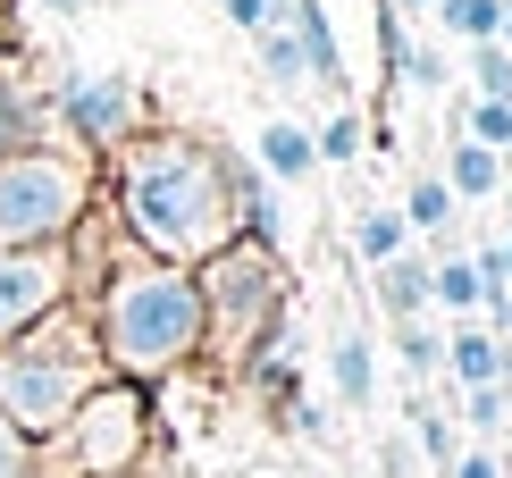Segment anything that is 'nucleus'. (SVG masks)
I'll use <instances>...</instances> for the list:
<instances>
[{"mask_svg": "<svg viewBox=\"0 0 512 478\" xmlns=\"http://www.w3.org/2000/svg\"><path fill=\"white\" fill-rule=\"evenodd\" d=\"M110 210L135 235V252L194 269L219 244H236V151L194 126H143L110 151Z\"/></svg>", "mask_w": 512, "mask_h": 478, "instance_id": "f257e3e1", "label": "nucleus"}, {"mask_svg": "<svg viewBox=\"0 0 512 478\" xmlns=\"http://www.w3.org/2000/svg\"><path fill=\"white\" fill-rule=\"evenodd\" d=\"M84 311H93L110 378L126 386H168L177 369L202 361V294H194V269H177V260L126 252Z\"/></svg>", "mask_w": 512, "mask_h": 478, "instance_id": "f03ea898", "label": "nucleus"}, {"mask_svg": "<svg viewBox=\"0 0 512 478\" xmlns=\"http://www.w3.org/2000/svg\"><path fill=\"white\" fill-rule=\"evenodd\" d=\"M194 294H202V361L219 386H244L252 361H269L294 328V269L269 244H219L210 260H194Z\"/></svg>", "mask_w": 512, "mask_h": 478, "instance_id": "7ed1b4c3", "label": "nucleus"}, {"mask_svg": "<svg viewBox=\"0 0 512 478\" xmlns=\"http://www.w3.org/2000/svg\"><path fill=\"white\" fill-rule=\"evenodd\" d=\"M101 378H110V361H101L93 311H84V302H59V311H42L26 336L0 344V420L26 428L42 445L51 428H68V411L93 395Z\"/></svg>", "mask_w": 512, "mask_h": 478, "instance_id": "20e7f679", "label": "nucleus"}, {"mask_svg": "<svg viewBox=\"0 0 512 478\" xmlns=\"http://www.w3.org/2000/svg\"><path fill=\"white\" fill-rule=\"evenodd\" d=\"M101 160L76 143H42L0 160V244H68V227L93 210Z\"/></svg>", "mask_w": 512, "mask_h": 478, "instance_id": "39448f33", "label": "nucleus"}, {"mask_svg": "<svg viewBox=\"0 0 512 478\" xmlns=\"http://www.w3.org/2000/svg\"><path fill=\"white\" fill-rule=\"evenodd\" d=\"M160 437V411H152V386H126V378H101L93 395L68 411V428L42 437V470L51 478H118L135 470Z\"/></svg>", "mask_w": 512, "mask_h": 478, "instance_id": "423d86ee", "label": "nucleus"}, {"mask_svg": "<svg viewBox=\"0 0 512 478\" xmlns=\"http://www.w3.org/2000/svg\"><path fill=\"white\" fill-rule=\"evenodd\" d=\"M51 110H59V135H68L76 151H93V160H110V151L126 143V135H143V84L135 76H93V68H68L51 84Z\"/></svg>", "mask_w": 512, "mask_h": 478, "instance_id": "0eeeda50", "label": "nucleus"}, {"mask_svg": "<svg viewBox=\"0 0 512 478\" xmlns=\"http://www.w3.org/2000/svg\"><path fill=\"white\" fill-rule=\"evenodd\" d=\"M68 302V244H0V344Z\"/></svg>", "mask_w": 512, "mask_h": 478, "instance_id": "6e6552de", "label": "nucleus"}, {"mask_svg": "<svg viewBox=\"0 0 512 478\" xmlns=\"http://www.w3.org/2000/svg\"><path fill=\"white\" fill-rule=\"evenodd\" d=\"M42 143H68L51 110V84L26 51H0V160L9 151H42Z\"/></svg>", "mask_w": 512, "mask_h": 478, "instance_id": "1a4fd4ad", "label": "nucleus"}, {"mask_svg": "<svg viewBox=\"0 0 512 478\" xmlns=\"http://www.w3.org/2000/svg\"><path fill=\"white\" fill-rule=\"evenodd\" d=\"M277 17H286V34L303 42V68H311V93L319 101H345V51H336V26L319 0H277Z\"/></svg>", "mask_w": 512, "mask_h": 478, "instance_id": "9d476101", "label": "nucleus"}, {"mask_svg": "<svg viewBox=\"0 0 512 478\" xmlns=\"http://www.w3.org/2000/svg\"><path fill=\"white\" fill-rule=\"evenodd\" d=\"M252 168H261L269 185H311L319 177V143L303 118H261V135H252Z\"/></svg>", "mask_w": 512, "mask_h": 478, "instance_id": "9b49d317", "label": "nucleus"}, {"mask_svg": "<svg viewBox=\"0 0 512 478\" xmlns=\"http://www.w3.org/2000/svg\"><path fill=\"white\" fill-rule=\"evenodd\" d=\"M328 386H336L345 411L378 403V353H370V328H361V319H345V328L328 336Z\"/></svg>", "mask_w": 512, "mask_h": 478, "instance_id": "f8f14e48", "label": "nucleus"}, {"mask_svg": "<svg viewBox=\"0 0 512 478\" xmlns=\"http://www.w3.org/2000/svg\"><path fill=\"white\" fill-rule=\"evenodd\" d=\"M370 286H378V319H429L437 302H429V252H395V260H378L370 269Z\"/></svg>", "mask_w": 512, "mask_h": 478, "instance_id": "ddd939ff", "label": "nucleus"}, {"mask_svg": "<svg viewBox=\"0 0 512 478\" xmlns=\"http://www.w3.org/2000/svg\"><path fill=\"white\" fill-rule=\"evenodd\" d=\"M504 177H512L504 151H487V143H471V135L445 143V193H454V202H487V193H504Z\"/></svg>", "mask_w": 512, "mask_h": 478, "instance_id": "4468645a", "label": "nucleus"}, {"mask_svg": "<svg viewBox=\"0 0 512 478\" xmlns=\"http://www.w3.org/2000/svg\"><path fill=\"white\" fill-rule=\"evenodd\" d=\"M236 235H244V244H269V252H286V219H277V185H269L252 160H236Z\"/></svg>", "mask_w": 512, "mask_h": 478, "instance_id": "2eb2a0df", "label": "nucleus"}, {"mask_svg": "<svg viewBox=\"0 0 512 478\" xmlns=\"http://www.w3.org/2000/svg\"><path fill=\"white\" fill-rule=\"evenodd\" d=\"M429 302L445 319H479V302H487V286H479V260L471 252H429Z\"/></svg>", "mask_w": 512, "mask_h": 478, "instance_id": "dca6fc26", "label": "nucleus"}, {"mask_svg": "<svg viewBox=\"0 0 512 478\" xmlns=\"http://www.w3.org/2000/svg\"><path fill=\"white\" fill-rule=\"evenodd\" d=\"M445 378H454V386H496L504 378L496 336H487L479 319H454V328H445Z\"/></svg>", "mask_w": 512, "mask_h": 478, "instance_id": "f3484780", "label": "nucleus"}, {"mask_svg": "<svg viewBox=\"0 0 512 478\" xmlns=\"http://www.w3.org/2000/svg\"><path fill=\"white\" fill-rule=\"evenodd\" d=\"M252 68H261V76L277 84V93H294V101L311 93V68H303V42L286 34V17H277V26H261V34H252Z\"/></svg>", "mask_w": 512, "mask_h": 478, "instance_id": "a211bd4d", "label": "nucleus"}, {"mask_svg": "<svg viewBox=\"0 0 512 478\" xmlns=\"http://www.w3.org/2000/svg\"><path fill=\"white\" fill-rule=\"evenodd\" d=\"M454 193H445V177H412V193H403V227L412 235H429V252L454 244Z\"/></svg>", "mask_w": 512, "mask_h": 478, "instance_id": "6ab92c4d", "label": "nucleus"}, {"mask_svg": "<svg viewBox=\"0 0 512 478\" xmlns=\"http://www.w3.org/2000/svg\"><path fill=\"white\" fill-rule=\"evenodd\" d=\"M395 361H403V378H412V386H429L437 378V369H445V328H437V311L429 319H395Z\"/></svg>", "mask_w": 512, "mask_h": 478, "instance_id": "aec40b11", "label": "nucleus"}, {"mask_svg": "<svg viewBox=\"0 0 512 478\" xmlns=\"http://www.w3.org/2000/svg\"><path fill=\"white\" fill-rule=\"evenodd\" d=\"M412 453H420V462H429L437 478L454 470V453H462V437H454V420H445V411L429 403V386H412Z\"/></svg>", "mask_w": 512, "mask_h": 478, "instance_id": "412c9836", "label": "nucleus"}, {"mask_svg": "<svg viewBox=\"0 0 512 478\" xmlns=\"http://www.w3.org/2000/svg\"><path fill=\"white\" fill-rule=\"evenodd\" d=\"M353 252H361V269H378V260L412 252V227H403V210L370 202V210H361V219H353Z\"/></svg>", "mask_w": 512, "mask_h": 478, "instance_id": "4be33fe9", "label": "nucleus"}, {"mask_svg": "<svg viewBox=\"0 0 512 478\" xmlns=\"http://www.w3.org/2000/svg\"><path fill=\"white\" fill-rule=\"evenodd\" d=\"M311 143H319V168H328V160L345 168V160H361V151H370V126H361V110H345V101H336L328 126H319Z\"/></svg>", "mask_w": 512, "mask_h": 478, "instance_id": "5701e85b", "label": "nucleus"}, {"mask_svg": "<svg viewBox=\"0 0 512 478\" xmlns=\"http://www.w3.org/2000/svg\"><path fill=\"white\" fill-rule=\"evenodd\" d=\"M462 135L512 160V101H487V93H471V101H462Z\"/></svg>", "mask_w": 512, "mask_h": 478, "instance_id": "b1692460", "label": "nucleus"}, {"mask_svg": "<svg viewBox=\"0 0 512 478\" xmlns=\"http://www.w3.org/2000/svg\"><path fill=\"white\" fill-rule=\"evenodd\" d=\"M462 59H471V93L512 101V51L504 42H462Z\"/></svg>", "mask_w": 512, "mask_h": 478, "instance_id": "393cba45", "label": "nucleus"}, {"mask_svg": "<svg viewBox=\"0 0 512 478\" xmlns=\"http://www.w3.org/2000/svg\"><path fill=\"white\" fill-rule=\"evenodd\" d=\"M462 420L479 428V437H496V428L512 420V386L496 378V386H462Z\"/></svg>", "mask_w": 512, "mask_h": 478, "instance_id": "a878e982", "label": "nucleus"}, {"mask_svg": "<svg viewBox=\"0 0 512 478\" xmlns=\"http://www.w3.org/2000/svg\"><path fill=\"white\" fill-rule=\"evenodd\" d=\"M445 34L454 42H496V0H445Z\"/></svg>", "mask_w": 512, "mask_h": 478, "instance_id": "bb28decb", "label": "nucleus"}, {"mask_svg": "<svg viewBox=\"0 0 512 478\" xmlns=\"http://www.w3.org/2000/svg\"><path fill=\"white\" fill-rule=\"evenodd\" d=\"M395 76H403V84H420V93H445V76H454V68H445V51H437V42H403Z\"/></svg>", "mask_w": 512, "mask_h": 478, "instance_id": "cd10ccee", "label": "nucleus"}, {"mask_svg": "<svg viewBox=\"0 0 512 478\" xmlns=\"http://www.w3.org/2000/svg\"><path fill=\"white\" fill-rule=\"evenodd\" d=\"M0 478H51L42 470V445L26 437V428H9V420H0Z\"/></svg>", "mask_w": 512, "mask_h": 478, "instance_id": "c85d7f7f", "label": "nucleus"}, {"mask_svg": "<svg viewBox=\"0 0 512 478\" xmlns=\"http://www.w3.org/2000/svg\"><path fill=\"white\" fill-rule=\"evenodd\" d=\"M219 9H227V26H244V42L261 26H277V0H219Z\"/></svg>", "mask_w": 512, "mask_h": 478, "instance_id": "c756f323", "label": "nucleus"}, {"mask_svg": "<svg viewBox=\"0 0 512 478\" xmlns=\"http://www.w3.org/2000/svg\"><path fill=\"white\" fill-rule=\"evenodd\" d=\"M378 470H387V478H420V453H412V437H378Z\"/></svg>", "mask_w": 512, "mask_h": 478, "instance_id": "7c9ffc66", "label": "nucleus"}, {"mask_svg": "<svg viewBox=\"0 0 512 478\" xmlns=\"http://www.w3.org/2000/svg\"><path fill=\"white\" fill-rule=\"evenodd\" d=\"M445 478H504V462L487 445H471V453H454V470H445Z\"/></svg>", "mask_w": 512, "mask_h": 478, "instance_id": "2f4dec72", "label": "nucleus"}, {"mask_svg": "<svg viewBox=\"0 0 512 478\" xmlns=\"http://www.w3.org/2000/svg\"><path fill=\"white\" fill-rule=\"evenodd\" d=\"M26 9H34V17H51V26H76V17H93L101 0H26Z\"/></svg>", "mask_w": 512, "mask_h": 478, "instance_id": "473e14b6", "label": "nucleus"}, {"mask_svg": "<svg viewBox=\"0 0 512 478\" xmlns=\"http://www.w3.org/2000/svg\"><path fill=\"white\" fill-rule=\"evenodd\" d=\"M118 478H185V470H177V453H168V445L152 437V453H143L135 470H118Z\"/></svg>", "mask_w": 512, "mask_h": 478, "instance_id": "72a5a7b5", "label": "nucleus"}, {"mask_svg": "<svg viewBox=\"0 0 512 478\" xmlns=\"http://www.w3.org/2000/svg\"><path fill=\"white\" fill-rule=\"evenodd\" d=\"M496 42L512 51V0H496Z\"/></svg>", "mask_w": 512, "mask_h": 478, "instance_id": "f704fd0d", "label": "nucleus"}, {"mask_svg": "<svg viewBox=\"0 0 512 478\" xmlns=\"http://www.w3.org/2000/svg\"><path fill=\"white\" fill-rule=\"evenodd\" d=\"M403 9H412V17H429V9H445V0H395V17H403Z\"/></svg>", "mask_w": 512, "mask_h": 478, "instance_id": "c9c22d12", "label": "nucleus"}, {"mask_svg": "<svg viewBox=\"0 0 512 478\" xmlns=\"http://www.w3.org/2000/svg\"><path fill=\"white\" fill-rule=\"evenodd\" d=\"M0 17H9V0H0Z\"/></svg>", "mask_w": 512, "mask_h": 478, "instance_id": "e433bc0d", "label": "nucleus"}]
</instances>
